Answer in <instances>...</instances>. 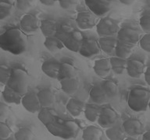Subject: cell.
<instances>
[{
	"label": "cell",
	"instance_id": "cell-1",
	"mask_svg": "<svg viewBox=\"0 0 150 140\" xmlns=\"http://www.w3.org/2000/svg\"><path fill=\"white\" fill-rule=\"evenodd\" d=\"M27 46V38L19 29L11 28L0 34V48L14 55L23 53Z\"/></svg>",
	"mask_w": 150,
	"mask_h": 140
},
{
	"label": "cell",
	"instance_id": "cell-2",
	"mask_svg": "<svg viewBox=\"0 0 150 140\" xmlns=\"http://www.w3.org/2000/svg\"><path fill=\"white\" fill-rule=\"evenodd\" d=\"M56 35L68 50L78 52L84 38L79 30H75L71 26L63 25L59 30H57Z\"/></svg>",
	"mask_w": 150,
	"mask_h": 140
},
{
	"label": "cell",
	"instance_id": "cell-3",
	"mask_svg": "<svg viewBox=\"0 0 150 140\" xmlns=\"http://www.w3.org/2000/svg\"><path fill=\"white\" fill-rule=\"evenodd\" d=\"M52 135L57 137L70 139L76 137L78 132V125L74 121L56 119L45 126Z\"/></svg>",
	"mask_w": 150,
	"mask_h": 140
},
{
	"label": "cell",
	"instance_id": "cell-4",
	"mask_svg": "<svg viewBox=\"0 0 150 140\" xmlns=\"http://www.w3.org/2000/svg\"><path fill=\"white\" fill-rule=\"evenodd\" d=\"M150 100V92L143 87H134L130 91L127 104L134 112L146 111Z\"/></svg>",
	"mask_w": 150,
	"mask_h": 140
},
{
	"label": "cell",
	"instance_id": "cell-5",
	"mask_svg": "<svg viewBox=\"0 0 150 140\" xmlns=\"http://www.w3.org/2000/svg\"><path fill=\"white\" fill-rule=\"evenodd\" d=\"M6 85L23 95L28 88V73L20 68H12L10 76Z\"/></svg>",
	"mask_w": 150,
	"mask_h": 140
},
{
	"label": "cell",
	"instance_id": "cell-6",
	"mask_svg": "<svg viewBox=\"0 0 150 140\" xmlns=\"http://www.w3.org/2000/svg\"><path fill=\"white\" fill-rule=\"evenodd\" d=\"M96 32L99 37L114 36L119 30L118 22L110 17H103L96 23Z\"/></svg>",
	"mask_w": 150,
	"mask_h": 140
},
{
	"label": "cell",
	"instance_id": "cell-7",
	"mask_svg": "<svg viewBox=\"0 0 150 140\" xmlns=\"http://www.w3.org/2000/svg\"><path fill=\"white\" fill-rule=\"evenodd\" d=\"M119 114L114 108L111 107H105L101 108L97 122L102 128H106L117 124Z\"/></svg>",
	"mask_w": 150,
	"mask_h": 140
},
{
	"label": "cell",
	"instance_id": "cell-8",
	"mask_svg": "<svg viewBox=\"0 0 150 140\" xmlns=\"http://www.w3.org/2000/svg\"><path fill=\"white\" fill-rule=\"evenodd\" d=\"M85 5L91 13L97 16H103L112 8L111 0H84Z\"/></svg>",
	"mask_w": 150,
	"mask_h": 140
},
{
	"label": "cell",
	"instance_id": "cell-9",
	"mask_svg": "<svg viewBox=\"0 0 150 140\" xmlns=\"http://www.w3.org/2000/svg\"><path fill=\"white\" fill-rule=\"evenodd\" d=\"M101 49L97 40L93 38H83L78 52L84 58H91L98 55Z\"/></svg>",
	"mask_w": 150,
	"mask_h": 140
},
{
	"label": "cell",
	"instance_id": "cell-10",
	"mask_svg": "<svg viewBox=\"0 0 150 140\" xmlns=\"http://www.w3.org/2000/svg\"><path fill=\"white\" fill-rule=\"evenodd\" d=\"M122 128L125 134L131 137L138 138L144 132V125L142 121L135 118H129L124 121Z\"/></svg>",
	"mask_w": 150,
	"mask_h": 140
},
{
	"label": "cell",
	"instance_id": "cell-11",
	"mask_svg": "<svg viewBox=\"0 0 150 140\" xmlns=\"http://www.w3.org/2000/svg\"><path fill=\"white\" fill-rule=\"evenodd\" d=\"M140 38V33L131 27L120 28L117 33V39L130 44H136Z\"/></svg>",
	"mask_w": 150,
	"mask_h": 140
},
{
	"label": "cell",
	"instance_id": "cell-12",
	"mask_svg": "<svg viewBox=\"0 0 150 140\" xmlns=\"http://www.w3.org/2000/svg\"><path fill=\"white\" fill-rule=\"evenodd\" d=\"M21 104L28 112L32 114L37 113L42 108L38 99L37 93L35 92H28L24 93L21 98Z\"/></svg>",
	"mask_w": 150,
	"mask_h": 140
},
{
	"label": "cell",
	"instance_id": "cell-13",
	"mask_svg": "<svg viewBox=\"0 0 150 140\" xmlns=\"http://www.w3.org/2000/svg\"><path fill=\"white\" fill-rule=\"evenodd\" d=\"M76 24L80 30H90L96 26V16L91 12H79L76 17Z\"/></svg>",
	"mask_w": 150,
	"mask_h": 140
},
{
	"label": "cell",
	"instance_id": "cell-14",
	"mask_svg": "<svg viewBox=\"0 0 150 140\" xmlns=\"http://www.w3.org/2000/svg\"><path fill=\"white\" fill-rule=\"evenodd\" d=\"M39 19L33 14H25L20 22L21 30L26 34L36 32L39 29Z\"/></svg>",
	"mask_w": 150,
	"mask_h": 140
},
{
	"label": "cell",
	"instance_id": "cell-15",
	"mask_svg": "<svg viewBox=\"0 0 150 140\" xmlns=\"http://www.w3.org/2000/svg\"><path fill=\"white\" fill-rule=\"evenodd\" d=\"M145 63L142 62V61L135 58H131L128 60L127 59L126 72L131 78H140L145 71Z\"/></svg>",
	"mask_w": 150,
	"mask_h": 140
},
{
	"label": "cell",
	"instance_id": "cell-16",
	"mask_svg": "<svg viewBox=\"0 0 150 140\" xmlns=\"http://www.w3.org/2000/svg\"><path fill=\"white\" fill-rule=\"evenodd\" d=\"M60 62L57 59L50 58L45 61L42 65V71L45 75L52 79H57Z\"/></svg>",
	"mask_w": 150,
	"mask_h": 140
},
{
	"label": "cell",
	"instance_id": "cell-17",
	"mask_svg": "<svg viewBox=\"0 0 150 140\" xmlns=\"http://www.w3.org/2000/svg\"><path fill=\"white\" fill-rule=\"evenodd\" d=\"M59 82L62 90L67 95L74 94L79 89L80 81L75 76L60 79Z\"/></svg>",
	"mask_w": 150,
	"mask_h": 140
},
{
	"label": "cell",
	"instance_id": "cell-18",
	"mask_svg": "<svg viewBox=\"0 0 150 140\" xmlns=\"http://www.w3.org/2000/svg\"><path fill=\"white\" fill-rule=\"evenodd\" d=\"M134 46L135 44H130L127 42L117 40L114 49V53L117 57L127 59L131 55Z\"/></svg>",
	"mask_w": 150,
	"mask_h": 140
},
{
	"label": "cell",
	"instance_id": "cell-19",
	"mask_svg": "<svg viewBox=\"0 0 150 140\" xmlns=\"http://www.w3.org/2000/svg\"><path fill=\"white\" fill-rule=\"evenodd\" d=\"M94 72L98 76L104 78L106 77L111 72L110 58H99L95 61L93 66Z\"/></svg>",
	"mask_w": 150,
	"mask_h": 140
},
{
	"label": "cell",
	"instance_id": "cell-20",
	"mask_svg": "<svg viewBox=\"0 0 150 140\" xmlns=\"http://www.w3.org/2000/svg\"><path fill=\"white\" fill-rule=\"evenodd\" d=\"M84 107L85 104L77 98H70L66 104L67 111L70 113L71 116L74 118L81 114L82 112L84 111Z\"/></svg>",
	"mask_w": 150,
	"mask_h": 140
},
{
	"label": "cell",
	"instance_id": "cell-21",
	"mask_svg": "<svg viewBox=\"0 0 150 140\" xmlns=\"http://www.w3.org/2000/svg\"><path fill=\"white\" fill-rule=\"evenodd\" d=\"M117 41V37L105 36V37H99L98 40V43L99 48L103 52H105L107 55H112L114 52Z\"/></svg>",
	"mask_w": 150,
	"mask_h": 140
},
{
	"label": "cell",
	"instance_id": "cell-22",
	"mask_svg": "<svg viewBox=\"0 0 150 140\" xmlns=\"http://www.w3.org/2000/svg\"><path fill=\"white\" fill-rule=\"evenodd\" d=\"M89 97L91 101L96 104H105L109 99L101 85H95L92 86L89 92Z\"/></svg>",
	"mask_w": 150,
	"mask_h": 140
},
{
	"label": "cell",
	"instance_id": "cell-23",
	"mask_svg": "<svg viewBox=\"0 0 150 140\" xmlns=\"http://www.w3.org/2000/svg\"><path fill=\"white\" fill-rule=\"evenodd\" d=\"M37 97L42 107H51L56 101V94L49 89H43L38 92Z\"/></svg>",
	"mask_w": 150,
	"mask_h": 140
},
{
	"label": "cell",
	"instance_id": "cell-24",
	"mask_svg": "<svg viewBox=\"0 0 150 140\" xmlns=\"http://www.w3.org/2000/svg\"><path fill=\"white\" fill-rule=\"evenodd\" d=\"M58 117L57 112L50 107H42L38 111V118L45 126L52 123Z\"/></svg>",
	"mask_w": 150,
	"mask_h": 140
},
{
	"label": "cell",
	"instance_id": "cell-25",
	"mask_svg": "<svg viewBox=\"0 0 150 140\" xmlns=\"http://www.w3.org/2000/svg\"><path fill=\"white\" fill-rule=\"evenodd\" d=\"M39 29L45 37L55 36L57 31V24L54 20L44 19L40 20Z\"/></svg>",
	"mask_w": 150,
	"mask_h": 140
},
{
	"label": "cell",
	"instance_id": "cell-26",
	"mask_svg": "<svg viewBox=\"0 0 150 140\" xmlns=\"http://www.w3.org/2000/svg\"><path fill=\"white\" fill-rule=\"evenodd\" d=\"M2 96L3 100L6 104H10L18 105L21 104V98L23 97V94L14 91L11 88L6 85L5 86L3 90H2Z\"/></svg>",
	"mask_w": 150,
	"mask_h": 140
},
{
	"label": "cell",
	"instance_id": "cell-27",
	"mask_svg": "<svg viewBox=\"0 0 150 140\" xmlns=\"http://www.w3.org/2000/svg\"><path fill=\"white\" fill-rule=\"evenodd\" d=\"M103 136V130L95 125L88 126L82 132V139L84 140H100Z\"/></svg>",
	"mask_w": 150,
	"mask_h": 140
},
{
	"label": "cell",
	"instance_id": "cell-28",
	"mask_svg": "<svg viewBox=\"0 0 150 140\" xmlns=\"http://www.w3.org/2000/svg\"><path fill=\"white\" fill-rule=\"evenodd\" d=\"M105 134L106 137L110 140H123L125 139L127 136L122 126L117 124L106 128Z\"/></svg>",
	"mask_w": 150,
	"mask_h": 140
},
{
	"label": "cell",
	"instance_id": "cell-29",
	"mask_svg": "<svg viewBox=\"0 0 150 140\" xmlns=\"http://www.w3.org/2000/svg\"><path fill=\"white\" fill-rule=\"evenodd\" d=\"M44 45L50 52H52V53L58 52L65 48L63 42L61 41L56 35L50 36V37H45Z\"/></svg>",
	"mask_w": 150,
	"mask_h": 140
},
{
	"label": "cell",
	"instance_id": "cell-30",
	"mask_svg": "<svg viewBox=\"0 0 150 140\" xmlns=\"http://www.w3.org/2000/svg\"><path fill=\"white\" fill-rule=\"evenodd\" d=\"M101 86L109 99H113L117 97V95L119 94V86L114 80H111V79L105 80L103 81Z\"/></svg>",
	"mask_w": 150,
	"mask_h": 140
},
{
	"label": "cell",
	"instance_id": "cell-31",
	"mask_svg": "<svg viewBox=\"0 0 150 140\" xmlns=\"http://www.w3.org/2000/svg\"><path fill=\"white\" fill-rule=\"evenodd\" d=\"M110 62L111 71L116 75H122L126 71L127 59L114 56L110 58Z\"/></svg>",
	"mask_w": 150,
	"mask_h": 140
},
{
	"label": "cell",
	"instance_id": "cell-32",
	"mask_svg": "<svg viewBox=\"0 0 150 140\" xmlns=\"http://www.w3.org/2000/svg\"><path fill=\"white\" fill-rule=\"evenodd\" d=\"M75 73H76V70L74 66L71 63L65 62H60L57 79L60 80L67 77L74 76Z\"/></svg>",
	"mask_w": 150,
	"mask_h": 140
},
{
	"label": "cell",
	"instance_id": "cell-33",
	"mask_svg": "<svg viewBox=\"0 0 150 140\" xmlns=\"http://www.w3.org/2000/svg\"><path fill=\"white\" fill-rule=\"evenodd\" d=\"M100 108L96 105L88 104L85 105L84 109V116L88 121L91 122H96L98 118L99 113H100Z\"/></svg>",
	"mask_w": 150,
	"mask_h": 140
},
{
	"label": "cell",
	"instance_id": "cell-34",
	"mask_svg": "<svg viewBox=\"0 0 150 140\" xmlns=\"http://www.w3.org/2000/svg\"><path fill=\"white\" fill-rule=\"evenodd\" d=\"M13 9V5L6 0H0V20L8 18Z\"/></svg>",
	"mask_w": 150,
	"mask_h": 140
},
{
	"label": "cell",
	"instance_id": "cell-35",
	"mask_svg": "<svg viewBox=\"0 0 150 140\" xmlns=\"http://www.w3.org/2000/svg\"><path fill=\"white\" fill-rule=\"evenodd\" d=\"M16 140H31L35 139V134L28 128H21L14 134Z\"/></svg>",
	"mask_w": 150,
	"mask_h": 140
},
{
	"label": "cell",
	"instance_id": "cell-36",
	"mask_svg": "<svg viewBox=\"0 0 150 140\" xmlns=\"http://www.w3.org/2000/svg\"><path fill=\"white\" fill-rule=\"evenodd\" d=\"M38 0H16V7L21 12H27L35 6Z\"/></svg>",
	"mask_w": 150,
	"mask_h": 140
},
{
	"label": "cell",
	"instance_id": "cell-37",
	"mask_svg": "<svg viewBox=\"0 0 150 140\" xmlns=\"http://www.w3.org/2000/svg\"><path fill=\"white\" fill-rule=\"evenodd\" d=\"M12 135V130L10 127L5 121H0V140L7 139Z\"/></svg>",
	"mask_w": 150,
	"mask_h": 140
},
{
	"label": "cell",
	"instance_id": "cell-38",
	"mask_svg": "<svg viewBox=\"0 0 150 140\" xmlns=\"http://www.w3.org/2000/svg\"><path fill=\"white\" fill-rule=\"evenodd\" d=\"M12 68L6 65H0V83L2 84L6 83L9 79Z\"/></svg>",
	"mask_w": 150,
	"mask_h": 140
},
{
	"label": "cell",
	"instance_id": "cell-39",
	"mask_svg": "<svg viewBox=\"0 0 150 140\" xmlns=\"http://www.w3.org/2000/svg\"><path fill=\"white\" fill-rule=\"evenodd\" d=\"M139 44H140L141 48L143 51L146 52L150 51V34L149 33H145L142 37L139 38Z\"/></svg>",
	"mask_w": 150,
	"mask_h": 140
},
{
	"label": "cell",
	"instance_id": "cell-40",
	"mask_svg": "<svg viewBox=\"0 0 150 140\" xmlns=\"http://www.w3.org/2000/svg\"><path fill=\"white\" fill-rule=\"evenodd\" d=\"M139 25H140L142 30L145 33L150 32V15L149 13L144 14L141 16L139 20Z\"/></svg>",
	"mask_w": 150,
	"mask_h": 140
},
{
	"label": "cell",
	"instance_id": "cell-41",
	"mask_svg": "<svg viewBox=\"0 0 150 140\" xmlns=\"http://www.w3.org/2000/svg\"><path fill=\"white\" fill-rule=\"evenodd\" d=\"M9 107L6 102L0 101V121H5L9 116Z\"/></svg>",
	"mask_w": 150,
	"mask_h": 140
},
{
	"label": "cell",
	"instance_id": "cell-42",
	"mask_svg": "<svg viewBox=\"0 0 150 140\" xmlns=\"http://www.w3.org/2000/svg\"><path fill=\"white\" fill-rule=\"evenodd\" d=\"M59 6L63 9L69 10L76 6L77 0H58Z\"/></svg>",
	"mask_w": 150,
	"mask_h": 140
},
{
	"label": "cell",
	"instance_id": "cell-43",
	"mask_svg": "<svg viewBox=\"0 0 150 140\" xmlns=\"http://www.w3.org/2000/svg\"><path fill=\"white\" fill-rule=\"evenodd\" d=\"M144 79H145V83H147L148 86L150 85V69L149 66L145 69V71H144Z\"/></svg>",
	"mask_w": 150,
	"mask_h": 140
},
{
	"label": "cell",
	"instance_id": "cell-44",
	"mask_svg": "<svg viewBox=\"0 0 150 140\" xmlns=\"http://www.w3.org/2000/svg\"><path fill=\"white\" fill-rule=\"evenodd\" d=\"M58 0H39V2L45 6H54Z\"/></svg>",
	"mask_w": 150,
	"mask_h": 140
},
{
	"label": "cell",
	"instance_id": "cell-45",
	"mask_svg": "<svg viewBox=\"0 0 150 140\" xmlns=\"http://www.w3.org/2000/svg\"><path fill=\"white\" fill-rule=\"evenodd\" d=\"M119 1L120 3L125 5V6H131L135 2L136 0H119Z\"/></svg>",
	"mask_w": 150,
	"mask_h": 140
},
{
	"label": "cell",
	"instance_id": "cell-46",
	"mask_svg": "<svg viewBox=\"0 0 150 140\" xmlns=\"http://www.w3.org/2000/svg\"><path fill=\"white\" fill-rule=\"evenodd\" d=\"M142 136L143 140H149L150 139V132H145L142 134Z\"/></svg>",
	"mask_w": 150,
	"mask_h": 140
},
{
	"label": "cell",
	"instance_id": "cell-47",
	"mask_svg": "<svg viewBox=\"0 0 150 140\" xmlns=\"http://www.w3.org/2000/svg\"><path fill=\"white\" fill-rule=\"evenodd\" d=\"M111 1H112V0H111Z\"/></svg>",
	"mask_w": 150,
	"mask_h": 140
}]
</instances>
